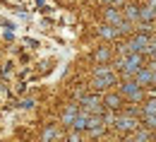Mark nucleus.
I'll return each mask as SVG.
<instances>
[{
    "label": "nucleus",
    "instance_id": "obj_17",
    "mask_svg": "<svg viewBox=\"0 0 156 142\" xmlns=\"http://www.w3.org/2000/svg\"><path fill=\"white\" fill-rule=\"evenodd\" d=\"M135 140L137 142H149L151 140V133H149V130H139V133L135 135Z\"/></svg>",
    "mask_w": 156,
    "mask_h": 142
},
{
    "label": "nucleus",
    "instance_id": "obj_2",
    "mask_svg": "<svg viewBox=\"0 0 156 142\" xmlns=\"http://www.w3.org/2000/svg\"><path fill=\"white\" fill-rule=\"evenodd\" d=\"M118 77L115 72L111 70V67H106V65H98L96 70H94V80H91V84L96 87V89H108L111 84H115Z\"/></svg>",
    "mask_w": 156,
    "mask_h": 142
},
{
    "label": "nucleus",
    "instance_id": "obj_18",
    "mask_svg": "<svg viewBox=\"0 0 156 142\" xmlns=\"http://www.w3.org/2000/svg\"><path fill=\"white\" fill-rule=\"evenodd\" d=\"M147 123V128H156V116H149V118H144Z\"/></svg>",
    "mask_w": 156,
    "mask_h": 142
},
{
    "label": "nucleus",
    "instance_id": "obj_3",
    "mask_svg": "<svg viewBox=\"0 0 156 142\" xmlns=\"http://www.w3.org/2000/svg\"><path fill=\"white\" fill-rule=\"evenodd\" d=\"M82 113L87 116H103V99L91 94V96H82Z\"/></svg>",
    "mask_w": 156,
    "mask_h": 142
},
{
    "label": "nucleus",
    "instance_id": "obj_4",
    "mask_svg": "<svg viewBox=\"0 0 156 142\" xmlns=\"http://www.w3.org/2000/svg\"><path fill=\"white\" fill-rule=\"evenodd\" d=\"M113 125H115L120 133H132V130H137L139 128V123H137L135 113L130 111V113H122V116H118L115 121H113Z\"/></svg>",
    "mask_w": 156,
    "mask_h": 142
},
{
    "label": "nucleus",
    "instance_id": "obj_7",
    "mask_svg": "<svg viewBox=\"0 0 156 142\" xmlns=\"http://www.w3.org/2000/svg\"><path fill=\"white\" fill-rule=\"evenodd\" d=\"M103 17H106V22H108V24H113V27H118L120 22H125V17H122V12H120L118 7H108Z\"/></svg>",
    "mask_w": 156,
    "mask_h": 142
},
{
    "label": "nucleus",
    "instance_id": "obj_12",
    "mask_svg": "<svg viewBox=\"0 0 156 142\" xmlns=\"http://www.w3.org/2000/svg\"><path fill=\"white\" fill-rule=\"evenodd\" d=\"M156 17V7H151L149 2L144 5V7H139V20H144V22H151Z\"/></svg>",
    "mask_w": 156,
    "mask_h": 142
},
{
    "label": "nucleus",
    "instance_id": "obj_10",
    "mask_svg": "<svg viewBox=\"0 0 156 142\" xmlns=\"http://www.w3.org/2000/svg\"><path fill=\"white\" fill-rule=\"evenodd\" d=\"M87 125H89V116L79 111V113H77V118H75V123H72V130L82 133V130H87Z\"/></svg>",
    "mask_w": 156,
    "mask_h": 142
},
{
    "label": "nucleus",
    "instance_id": "obj_5",
    "mask_svg": "<svg viewBox=\"0 0 156 142\" xmlns=\"http://www.w3.org/2000/svg\"><path fill=\"white\" fill-rule=\"evenodd\" d=\"M120 96H127L132 101H139L142 99V87L135 80H122L120 82Z\"/></svg>",
    "mask_w": 156,
    "mask_h": 142
},
{
    "label": "nucleus",
    "instance_id": "obj_1",
    "mask_svg": "<svg viewBox=\"0 0 156 142\" xmlns=\"http://www.w3.org/2000/svg\"><path fill=\"white\" fill-rule=\"evenodd\" d=\"M118 67H120V72L125 75V80H127V77H135L137 70L144 67V56H142V53H130V56H125V58L118 60Z\"/></svg>",
    "mask_w": 156,
    "mask_h": 142
},
{
    "label": "nucleus",
    "instance_id": "obj_6",
    "mask_svg": "<svg viewBox=\"0 0 156 142\" xmlns=\"http://www.w3.org/2000/svg\"><path fill=\"white\" fill-rule=\"evenodd\" d=\"M151 75H154V67H142V70H137V75L132 80H135L139 87H149V84H151Z\"/></svg>",
    "mask_w": 156,
    "mask_h": 142
},
{
    "label": "nucleus",
    "instance_id": "obj_11",
    "mask_svg": "<svg viewBox=\"0 0 156 142\" xmlns=\"http://www.w3.org/2000/svg\"><path fill=\"white\" fill-rule=\"evenodd\" d=\"M122 17H125L127 22H137V20H139V7H137V5H125Z\"/></svg>",
    "mask_w": 156,
    "mask_h": 142
},
{
    "label": "nucleus",
    "instance_id": "obj_21",
    "mask_svg": "<svg viewBox=\"0 0 156 142\" xmlns=\"http://www.w3.org/2000/svg\"><path fill=\"white\" fill-rule=\"evenodd\" d=\"M120 142H137V140H135V137H122Z\"/></svg>",
    "mask_w": 156,
    "mask_h": 142
},
{
    "label": "nucleus",
    "instance_id": "obj_9",
    "mask_svg": "<svg viewBox=\"0 0 156 142\" xmlns=\"http://www.w3.org/2000/svg\"><path fill=\"white\" fill-rule=\"evenodd\" d=\"M120 104H122V96H120V94H106V96H103V106H108L111 111L120 108Z\"/></svg>",
    "mask_w": 156,
    "mask_h": 142
},
{
    "label": "nucleus",
    "instance_id": "obj_16",
    "mask_svg": "<svg viewBox=\"0 0 156 142\" xmlns=\"http://www.w3.org/2000/svg\"><path fill=\"white\" fill-rule=\"evenodd\" d=\"M108 58H111V51H108V48H101V51L94 53V60L96 63H103V60H108Z\"/></svg>",
    "mask_w": 156,
    "mask_h": 142
},
{
    "label": "nucleus",
    "instance_id": "obj_19",
    "mask_svg": "<svg viewBox=\"0 0 156 142\" xmlns=\"http://www.w3.org/2000/svg\"><path fill=\"white\" fill-rule=\"evenodd\" d=\"M67 142H79V133L72 130V135H67Z\"/></svg>",
    "mask_w": 156,
    "mask_h": 142
},
{
    "label": "nucleus",
    "instance_id": "obj_14",
    "mask_svg": "<svg viewBox=\"0 0 156 142\" xmlns=\"http://www.w3.org/2000/svg\"><path fill=\"white\" fill-rule=\"evenodd\" d=\"M55 137H58V128H53V125H51V128H46V130H43L41 142H53Z\"/></svg>",
    "mask_w": 156,
    "mask_h": 142
},
{
    "label": "nucleus",
    "instance_id": "obj_20",
    "mask_svg": "<svg viewBox=\"0 0 156 142\" xmlns=\"http://www.w3.org/2000/svg\"><path fill=\"white\" fill-rule=\"evenodd\" d=\"M149 67H151V65H149ZM151 84L156 87V67H154V75H151Z\"/></svg>",
    "mask_w": 156,
    "mask_h": 142
},
{
    "label": "nucleus",
    "instance_id": "obj_8",
    "mask_svg": "<svg viewBox=\"0 0 156 142\" xmlns=\"http://www.w3.org/2000/svg\"><path fill=\"white\" fill-rule=\"evenodd\" d=\"M77 113H79V106L70 104V106L62 111V125H70V128H72V123H75V118H77Z\"/></svg>",
    "mask_w": 156,
    "mask_h": 142
},
{
    "label": "nucleus",
    "instance_id": "obj_13",
    "mask_svg": "<svg viewBox=\"0 0 156 142\" xmlns=\"http://www.w3.org/2000/svg\"><path fill=\"white\" fill-rule=\"evenodd\" d=\"M98 34H101L103 39H115V36H118V29L113 27V24H106V27L98 29Z\"/></svg>",
    "mask_w": 156,
    "mask_h": 142
},
{
    "label": "nucleus",
    "instance_id": "obj_15",
    "mask_svg": "<svg viewBox=\"0 0 156 142\" xmlns=\"http://www.w3.org/2000/svg\"><path fill=\"white\" fill-rule=\"evenodd\" d=\"M149 116H156V99H149L144 104V118H149Z\"/></svg>",
    "mask_w": 156,
    "mask_h": 142
}]
</instances>
